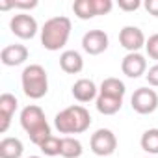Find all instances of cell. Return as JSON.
I'll use <instances>...</instances> for the list:
<instances>
[{
	"label": "cell",
	"mask_w": 158,
	"mask_h": 158,
	"mask_svg": "<svg viewBox=\"0 0 158 158\" xmlns=\"http://www.w3.org/2000/svg\"><path fill=\"white\" fill-rule=\"evenodd\" d=\"M99 93L101 95H108V97H115V99H123L125 93H127V88L125 84L115 76H110V78H104L101 88H99Z\"/></svg>",
	"instance_id": "cell-16"
},
{
	"label": "cell",
	"mask_w": 158,
	"mask_h": 158,
	"mask_svg": "<svg viewBox=\"0 0 158 158\" xmlns=\"http://www.w3.org/2000/svg\"><path fill=\"white\" fill-rule=\"evenodd\" d=\"M39 149L45 156H58V154H61V138L50 136L39 145Z\"/></svg>",
	"instance_id": "cell-21"
},
{
	"label": "cell",
	"mask_w": 158,
	"mask_h": 158,
	"mask_svg": "<svg viewBox=\"0 0 158 158\" xmlns=\"http://www.w3.org/2000/svg\"><path fill=\"white\" fill-rule=\"evenodd\" d=\"M13 8H19V10H34V8H37V0H30V2H19V0H13Z\"/></svg>",
	"instance_id": "cell-26"
},
{
	"label": "cell",
	"mask_w": 158,
	"mask_h": 158,
	"mask_svg": "<svg viewBox=\"0 0 158 158\" xmlns=\"http://www.w3.org/2000/svg\"><path fill=\"white\" fill-rule=\"evenodd\" d=\"M71 19L69 17H52L48 19L43 28H41V45L43 48L50 50V52H56L60 48H63L69 41V35H71Z\"/></svg>",
	"instance_id": "cell-3"
},
{
	"label": "cell",
	"mask_w": 158,
	"mask_h": 158,
	"mask_svg": "<svg viewBox=\"0 0 158 158\" xmlns=\"http://www.w3.org/2000/svg\"><path fill=\"white\" fill-rule=\"evenodd\" d=\"M21 84H23V91L28 99H43L48 91V74L45 71L43 65L39 63H32L28 67H24L23 74H21Z\"/></svg>",
	"instance_id": "cell-4"
},
{
	"label": "cell",
	"mask_w": 158,
	"mask_h": 158,
	"mask_svg": "<svg viewBox=\"0 0 158 158\" xmlns=\"http://www.w3.org/2000/svg\"><path fill=\"white\" fill-rule=\"evenodd\" d=\"M119 43L125 50L128 52H138L141 47H145L147 39H145V34L138 28V26H125L121 32H119Z\"/></svg>",
	"instance_id": "cell-9"
},
{
	"label": "cell",
	"mask_w": 158,
	"mask_h": 158,
	"mask_svg": "<svg viewBox=\"0 0 158 158\" xmlns=\"http://www.w3.org/2000/svg\"><path fill=\"white\" fill-rule=\"evenodd\" d=\"M145 78H147V82L149 86L152 88H158V63H154L147 73H145Z\"/></svg>",
	"instance_id": "cell-24"
},
{
	"label": "cell",
	"mask_w": 158,
	"mask_h": 158,
	"mask_svg": "<svg viewBox=\"0 0 158 158\" xmlns=\"http://www.w3.org/2000/svg\"><path fill=\"white\" fill-rule=\"evenodd\" d=\"M73 97L78 101V102H89V101H97V93H99V89H97V86H95V82L93 80H89V78H80V80H76L74 84H73Z\"/></svg>",
	"instance_id": "cell-13"
},
{
	"label": "cell",
	"mask_w": 158,
	"mask_h": 158,
	"mask_svg": "<svg viewBox=\"0 0 158 158\" xmlns=\"http://www.w3.org/2000/svg\"><path fill=\"white\" fill-rule=\"evenodd\" d=\"M130 106L139 115H149L158 108V95L151 88H138L130 97Z\"/></svg>",
	"instance_id": "cell-6"
},
{
	"label": "cell",
	"mask_w": 158,
	"mask_h": 158,
	"mask_svg": "<svg viewBox=\"0 0 158 158\" xmlns=\"http://www.w3.org/2000/svg\"><path fill=\"white\" fill-rule=\"evenodd\" d=\"M28 60V48L24 45H8L2 48L0 52V61H2L6 67H17V65H23L24 61Z\"/></svg>",
	"instance_id": "cell-12"
},
{
	"label": "cell",
	"mask_w": 158,
	"mask_h": 158,
	"mask_svg": "<svg viewBox=\"0 0 158 158\" xmlns=\"http://www.w3.org/2000/svg\"><path fill=\"white\" fill-rule=\"evenodd\" d=\"M145 50H147V56L151 60H156L158 61V34H152L147 43H145Z\"/></svg>",
	"instance_id": "cell-22"
},
{
	"label": "cell",
	"mask_w": 158,
	"mask_h": 158,
	"mask_svg": "<svg viewBox=\"0 0 158 158\" xmlns=\"http://www.w3.org/2000/svg\"><path fill=\"white\" fill-rule=\"evenodd\" d=\"M84 152L80 139H76L73 136H63L61 138V154L63 158H80Z\"/></svg>",
	"instance_id": "cell-18"
},
{
	"label": "cell",
	"mask_w": 158,
	"mask_h": 158,
	"mask_svg": "<svg viewBox=\"0 0 158 158\" xmlns=\"http://www.w3.org/2000/svg\"><path fill=\"white\" fill-rule=\"evenodd\" d=\"M93 6L97 15H108L114 8V2L112 0H93Z\"/></svg>",
	"instance_id": "cell-23"
},
{
	"label": "cell",
	"mask_w": 158,
	"mask_h": 158,
	"mask_svg": "<svg viewBox=\"0 0 158 158\" xmlns=\"http://www.w3.org/2000/svg\"><path fill=\"white\" fill-rule=\"evenodd\" d=\"M10 30H11L17 37H21V39H32V37L37 34L39 26H37V21H35L32 15H28V13H19V15H13V17H11V21H10Z\"/></svg>",
	"instance_id": "cell-7"
},
{
	"label": "cell",
	"mask_w": 158,
	"mask_h": 158,
	"mask_svg": "<svg viewBox=\"0 0 158 158\" xmlns=\"http://www.w3.org/2000/svg\"><path fill=\"white\" fill-rule=\"evenodd\" d=\"M121 71L128 78H139L147 73V60L139 52H128L121 61Z\"/></svg>",
	"instance_id": "cell-10"
},
{
	"label": "cell",
	"mask_w": 158,
	"mask_h": 158,
	"mask_svg": "<svg viewBox=\"0 0 158 158\" xmlns=\"http://www.w3.org/2000/svg\"><path fill=\"white\" fill-rule=\"evenodd\" d=\"M89 125H91V115L80 104H73L58 112L54 117V127L58 128L60 134H82L89 128Z\"/></svg>",
	"instance_id": "cell-1"
},
{
	"label": "cell",
	"mask_w": 158,
	"mask_h": 158,
	"mask_svg": "<svg viewBox=\"0 0 158 158\" xmlns=\"http://www.w3.org/2000/svg\"><path fill=\"white\" fill-rule=\"evenodd\" d=\"M73 11H74V15L78 19H82V21H88V19L97 17L93 0H76V2L73 4Z\"/></svg>",
	"instance_id": "cell-20"
},
{
	"label": "cell",
	"mask_w": 158,
	"mask_h": 158,
	"mask_svg": "<svg viewBox=\"0 0 158 158\" xmlns=\"http://www.w3.org/2000/svg\"><path fill=\"white\" fill-rule=\"evenodd\" d=\"M17 106H19V101H17L15 95H11V93H2L0 95V132L2 134L8 132Z\"/></svg>",
	"instance_id": "cell-11"
},
{
	"label": "cell",
	"mask_w": 158,
	"mask_h": 158,
	"mask_svg": "<svg viewBox=\"0 0 158 158\" xmlns=\"http://www.w3.org/2000/svg\"><path fill=\"white\" fill-rule=\"evenodd\" d=\"M21 127L30 136V141L35 143L37 147L47 138L52 136L50 134V125L47 123V117H45V112L37 104H28L26 108H23V112H21Z\"/></svg>",
	"instance_id": "cell-2"
},
{
	"label": "cell",
	"mask_w": 158,
	"mask_h": 158,
	"mask_svg": "<svg viewBox=\"0 0 158 158\" xmlns=\"http://www.w3.org/2000/svg\"><path fill=\"white\" fill-rule=\"evenodd\" d=\"M89 147H91V152L97 156H110L117 149V138L110 128H99L91 134Z\"/></svg>",
	"instance_id": "cell-5"
},
{
	"label": "cell",
	"mask_w": 158,
	"mask_h": 158,
	"mask_svg": "<svg viewBox=\"0 0 158 158\" xmlns=\"http://www.w3.org/2000/svg\"><path fill=\"white\" fill-rule=\"evenodd\" d=\"M95 106H97L99 114H102V115H114V114H117L121 110L123 99H115V97H108V95H101L99 93V97L95 101Z\"/></svg>",
	"instance_id": "cell-17"
},
{
	"label": "cell",
	"mask_w": 158,
	"mask_h": 158,
	"mask_svg": "<svg viewBox=\"0 0 158 158\" xmlns=\"http://www.w3.org/2000/svg\"><path fill=\"white\" fill-rule=\"evenodd\" d=\"M28 158H41V156H28Z\"/></svg>",
	"instance_id": "cell-29"
},
{
	"label": "cell",
	"mask_w": 158,
	"mask_h": 158,
	"mask_svg": "<svg viewBox=\"0 0 158 158\" xmlns=\"http://www.w3.org/2000/svg\"><path fill=\"white\" fill-rule=\"evenodd\" d=\"M143 6H145V10H147L152 17H158V0H147Z\"/></svg>",
	"instance_id": "cell-27"
},
{
	"label": "cell",
	"mask_w": 158,
	"mask_h": 158,
	"mask_svg": "<svg viewBox=\"0 0 158 158\" xmlns=\"http://www.w3.org/2000/svg\"><path fill=\"white\" fill-rule=\"evenodd\" d=\"M24 145L19 138H4L0 141V158H21Z\"/></svg>",
	"instance_id": "cell-15"
},
{
	"label": "cell",
	"mask_w": 158,
	"mask_h": 158,
	"mask_svg": "<svg viewBox=\"0 0 158 158\" xmlns=\"http://www.w3.org/2000/svg\"><path fill=\"white\" fill-rule=\"evenodd\" d=\"M139 145L149 154H158V128H149L141 134Z\"/></svg>",
	"instance_id": "cell-19"
},
{
	"label": "cell",
	"mask_w": 158,
	"mask_h": 158,
	"mask_svg": "<svg viewBox=\"0 0 158 158\" xmlns=\"http://www.w3.org/2000/svg\"><path fill=\"white\" fill-rule=\"evenodd\" d=\"M10 8H13V2H0V10H2V11L10 10Z\"/></svg>",
	"instance_id": "cell-28"
},
{
	"label": "cell",
	"mask_w": 158,
	"mask_h": 158,
	"mask_svg": "<svg viewBox=\"0 0 158 158\" xmlns=\"http://www.w3.org/2000/svg\"><path fill=\"white\" fill-rule=\"evenodd\" d=\"M60 67L67 74H78L84 69V58L76 50H63L60 56Z\"/></svg>",
	"instance_id": "cell-14"
},
{
	"label": "cell",
	"mask_w": 158,
	"mask_h": 158,
	"mask_svg": "<svg viewBox=\"0 0 158 158\" xmlns=\"http://www.w3.org/2000/svg\"><path fill=\"white\" fill-rule=\"evenodd\" d=\"M141 6L139 0H119V10L123 11H136Z\"/></svg>",
	"instance_id": "cell-25"
},
{
	"label": "cell",
	"mask_w": 158,
	"mask_h": 158,
	"mask_svg": "<svg viewBox=\"0 0 158 158\" xmlns=\"http://www.w3.org/2000/svg\"><path fill=\"white\" fill-rule=\"evenodd\" d=\"M108 34L104 30H89L84 34L82 37V48L89 54V56H99L108 48Z\"/></svg>",
	"instance_id": "cell-8"
}]
</instances>
